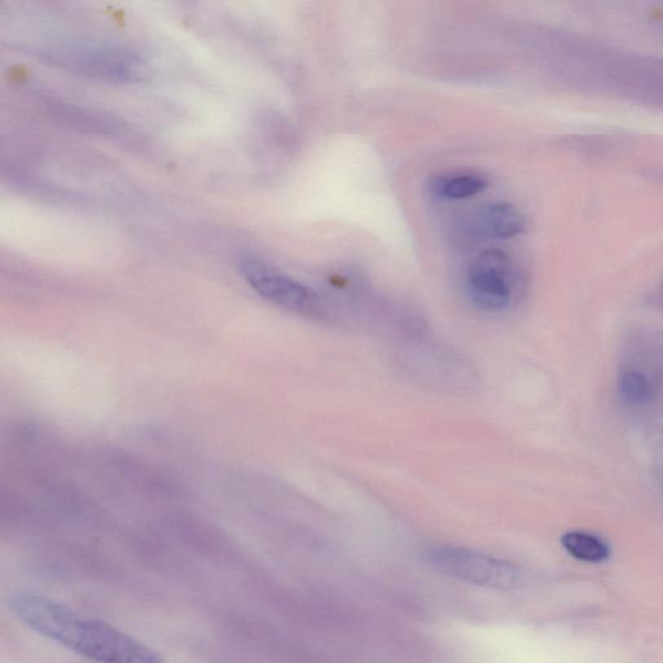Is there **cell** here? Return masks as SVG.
<instances>
[{"label": "cell", "mask_w": 663, "mask_h": 663, "mask_svg": "<svg viewBox=\"0 0 663 663\" xmlns=\"http://www.w3.org/2000/svg\"><path fill=\"white\" fill-rule=\"evenodd\" d=\"M10 609L28 629L98 663H165L164 657L142 641L100 619L70 609L50 597L17 592Z\"/></svg>", "instance_id": "1"}, {"label": "cell", "mask_w": 663, "mask_h": 663, "mask_svg": "<svg viewBox=\"0 0 663 663\" xmlns=\"http://www.w3.org/2000/svg\"><path fill=\"white\" fill-rule=\"evenodd\" d=\"M237 266L250 287L271 304L301 315L320 316L324 313L318 293L262 258L244 256Z\"/></svg>", "instance_id": "2"}, {"label": "cell", "mask_w": 663, "mask_h": 663, "mask_svg": "<svg viewBox=\"0 0 663 663\" xmlns=\"http://www.w3.org/2000/svg\"><path fill=\"white\" fill-rule=\"evenodd\" d=\"M427 561L438 572L474 585L512 588L521 579L520 570L516 566L467 548H432L427 553Z\"/></svg>", "instance_id": "3"}, {"label": "cell", "mask_w": 663, "mask_h": 663, "mask_svg": "<svg viewBox=\"0 0 663 663\" xmlns=\"http://www.w3.org/2000/svg\"><path fill=\"white\" fill-rule=\"evenodd\" d=\"M511 259L500 250L478 254L467 270V289L474 305L487 311H502L512 302Z\"/></svg>", "instance_id": "4"}, {"label": "cell", "mask_w": 663, "mask_h": 663, "mask_svg": "<svg viewBox=\"0 0 663 663\" xmlns=\"http://www.w3.org/2000/svg\"><path fill=\"white\" fill-rule=\"evenodd\" d=\"M69 64L79 72L111 82H135L143 77V61L133 52L111 46L83 47L69 52Z\"/></svg>", "instance_id": "5"}, {"label": "cell", "mask_w": 663, "mask_h": 663, "mask_svg": "<svg viewBox=\"0 0 663 663\" xmlns=\"http://www.w3.org/2000/svg\"><path fill=\"white\" fill-rule=\"evenodd\" d=\"M478 226L487 236L511 239L524 231L525 217L516 206L506 203L494 204L482 210L478 217Z\"/></svg>", "instance_id": "6"}, {"label": "cell", "mask_w": 663, "mask_h": 663, "mask_svg": "<svg viewBox=\"0 0 663 663\" xmlns=\"http://www.w3.org/2000/svg\"><path fill=\"white\" fill-rule=\"evenodd\" d=\"M562 547L579 561L600 564L610 557V548L607 542L585 531H569L561 538Z\"/></svg>", "instance_id": "7"}, {"label": "cell", "mask_w": 663, "mask_h": 663, "mask_svg": "<svg viewBox=\"0 0 663 663\" xmlns=\"http://www.w3.org/2000/svg\"><path fill=\"white\" fill-rule=\"evenodd\" d=\"M487 180L477 174H460L454 177L437 179L434 191L439 197L449 200H464L486 190Z\"/></svg>", "instance_id": "8"}, {"label": "cell", "mask_w": 663, "mask_h": 663, "mask_svg": "<svg viewBox=\"0 0 663 663\" xmlns=\"http://www.w3.org/2000/svg\"><path fill=\"white\" fill-rule=\"evenodd\" d=\"M653 388L651 381L636 371L623 373L619 379V394L631 406H640L652 398Z\"/></svg>", "instance_id": "9"}]
</instances>
